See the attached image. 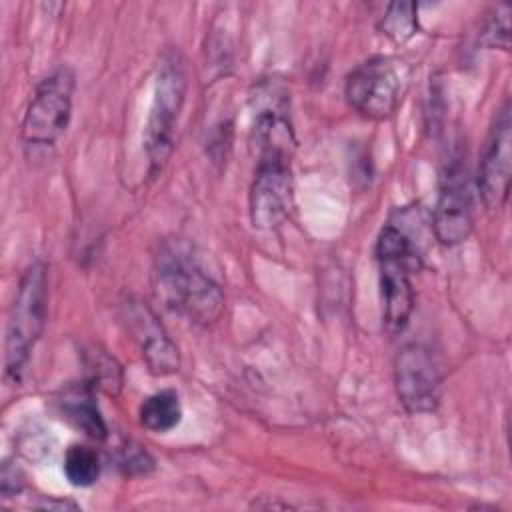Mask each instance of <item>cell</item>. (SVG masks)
<instances>
[{
	"label": "cell",
	"instance_id": "1",
	"mask_svg": "<svg viewBox=\"0 0 512 512\" xmlns=\"http://www.w3.org/2000/svg\"><path fill=\"white\" fill-rule=\"evenodd\" d=\"M152 284L156 298L194 324H214L224 310L220 284L202 268L184 242H164L154 256Z\"/></svg>",
	"mask_w": 512,
	"mask_h": 512
},
{
	"label": "cell",
	"instance_id": "2",
	"mask_svg": "<svg viewBox=\"0 0 512 512\" xmlns=\"http://www.w3.org/2000/svg\"><path fill=\"white\" fill-rule=\"evenodd\" d=\"M376 258L380 266L382 292V322L388 334H398L406 328L414 310V290L410 274L418 268L420 258L410 236L386 224L376 240Z\"/></svg>",
	"mask_w": 512,
	"mask_h": 512
},
{
	"label": "cell",
	"instance_id": "3",
	"mask_svg": "<svg viewBox=\"0 0 512 512\" xmlns=\"http://www.w3.org/2000/svg\"><path fill=\"white\" fill-rule=\"evenodd\" d=\"M46 324V266L34 262L22 274L8 314L4 376L18 384Z\"/></svg>",
	"mask_w": 512,
	"mask_h": 512
},
{
	"label": "cell",
	"instance_id": "4",
	"mask_svg": "<svg viewBox=\"0 0 512 512\" xmlns=\"http://www.w3.org/2000/svg\"><path fill=\"white\" fill-rule=\"evenodd\" d=\"M186 96V74L178 54L170 52L160 60L154 98L144 132V146L150 162V174L156 176L174 150L178 116Z\"/></svg>",
	"mask_w": 512,
	"mask_h": 512
},
{
	"label": "cell",
	"instance_id": "5",
	"mask_svg": "<svg viewBox=\"0 0 512 512\" xmlns=\"http://www.w3.org/2000/svg\"><path fill=\"white\" fill-rule=\"evenodd\" d=\"M290 158L292 152H258V166L248 198L254 228L274 230L288 218L294 200Z\"/></svg>",
	"mask_w": 512,
	"mask_h": 512
},
{
	"label": "cell",
	"instance_id": "6",
	"mask_svg": "<svg viewBox=\"0 0 512 512\" xmlns=\"http://www.w3.org/2000/svg\"><path fill=\"white\" fill-rule=\"evenodd\" d=\"M74 74L58 68L44 78L26 108L22 120V140L26 146H52L66 130L72 114Z\"/></svg>",
	"mask_w": 512,
	"mask_h": 512
},
{
	"label": "cell",
	"instance_id": "7",
	"mask_svg": "<svg viewBox=\"0 0 512 512\" xmlns=\"http://www.w3.org/2000/svg\"><path fill=\"white\" fill-rule=\"evenodd\" d=\"M404 74L390 56H372L358 64L346 78V100L362 116L388 118L402 98Z\"/></svg>",
	"mask_w": 512,
	"mask_h": 512
},
{
	"label": "cell",
	"instance_id": "8",
	"mask_svg": "<svg viewBox=\"0 0 512 512\" xmlns=\"http://www.w3.org/2000/svg\"><path fill=\"white\" fill-rule=\"evenodd\" d=\"M472 188L462 158H452L440 178V194L434 208V232L440 244H462L474 224Z\"/></svg>",
	"mask_w": 512,
	"mask_h": 512
},
{
	"label": "cell",
	"instance_id": "9",
	"mask_svg": "<svg viewBox=\"0 0 512 512\" xmlns=\"http://www.w3.org/2000/svg\"><path fill=\"white\" fill-rule=\"evenodd\" d=\"M396 394L410 414L434 412L440 404L442 376L428 348L406 344L394 362Z\"/></svg>",
	"mask_w": 512,
	"mask_h": 512
},
{
	"label": "cell",
	"instance_id": "10",
	"mask_svg": "<svg viewBox=\"0 0 512 512\" xmlns=\"http://www.w3.org/2000/svg\"><path fill=\"white\" fill-rule=\"evenodd\" d=\"M120 320L132 340L138 344L148 370L156 376L174 374L180 366L176 344L156 318V314L140 300L128 298L120 306Z\"/></svg>",
	"mask_w": 512,
	"mask_h": 512
},
{
	"label": "cell",
	"instance_id": "11",
	"mask_svg": "<svg viewBox=\"0 0 512 512\" xmlns=\"http://www.w3.org/2000/svg\"><path fill=\"white\" fill-rule=\"evenodd\" d=\"M510 144H512V122L510 104L496 112L494 124L490 128L480 168H478V192L488 208H500L510 190Z\"/></svg>",
	"mask_w": 512,
	"mask_h": 512
},
{
	"label": "cell",
	"instance_id": "12",
	"mask_svg": "<svg viewBox=\"0 0 512 512\" xmlns=\"http://www.w3.org/2000/svg\"><path fill=\"white\" fill-rule=\"evenodd\" d=\"M92 386V382L68 386L58 398V408L64 420H68L76 430L92 440H104L108 436V428L96 406Z\"/></svg>",
	"mask_w": 512,
	"mask_h": 512
},
{
	"label": "cell",
	"instance_id": "13",
	"mask_svg": "<svg viewBox=\"0 0 512 512\" xmlns=\"http://www.w3.org/2000/svg\"><path fill=\"white\" fill-rule=\"evenodd\" d=\"M140 424L150 432H170L180 424L182 406L174 390H160L150 394L140 404Z\"/></svg>",
	"mask_w": 512,
	"mask_h": 512
},
{
	"label": "cell",
	"instance_id": "14",
	"mask_svg": "<svg viewBox=\"0 0 512 512\" xmlns=\"http://www.w3.org/2000/svg\"><path fill=\"white\" fill-rule=\"evenodd\" d=\"M64 476L76 488L92 486L100 476V458L86 444H72L64 454Z\"/></svg>",
	"mask_w": 512,
	"mask_h": 512
},
{
	"label": "cell",
	"instance_id": "15",
	"mask_svg": "<svg viewBox=\"0 0 512 512\" xmlns=\"http://www.w3.org/2000/svg\"><path fill=\"white\" fill-rule=\"evenodd\" d=\"M380 28L396 44L406 42L408 38L414 36L416 28H418L416 4L414 2H392V4H388L386 12H384V18L380 22Z\"/></svg>",
	"mask_w": 512,
	"mask_h": 512
},
{
	"label": "cell",
	"instance_id": "16",
	"mask_svg": "<svg viewBox=\"0 0 512 512\" xmlns=\"http://www.w3.org/2000/svg\"><path fill=\"white\" fill-rule=\"evenodd\" d=\"M480 42L488 48L508 50L510 46V8L496 6L492 14L486 18L484 28L480 32Z\"/></svg>",
	"mask_w": 512,
	"mask_h": 512
},
{
	"label": "cell",
	"instance_id": "17",
	"mask_svg": "<svg viewBox=\"0 0 512 512\" xmlns=\"http://www.w3.org/2000/svg\"><path fill=\"white\" fill-rule=\"evenodd\" d=\"M118 462L128 474H142L152 468V458L138 446H126L122 450Z\"/></svg>",
	"mask_w": 512,
	"mask_h": 512
},
{
	"label": "cell",
	"instance_id": "18",
	"mask_svg": "<svg viewBox=\"0 0 512 512\" xmlns=\"http://www.w3.org/2000/svg\"><path fill=\"white\" fill-rule=\"evenodd\" d=\"M24 486V474L16 464L4 462L2 476H0V492L4 498H10L12 494H18Z\"/></svg>",
	"mask_w": 512,
	"mask_h": 512
}]
</instances>
